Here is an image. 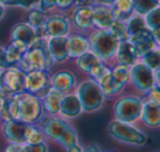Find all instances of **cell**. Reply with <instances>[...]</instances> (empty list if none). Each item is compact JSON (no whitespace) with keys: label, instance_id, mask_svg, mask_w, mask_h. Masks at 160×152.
Listing matches in <instances>:
<instances>
[{"label":"cell","instance_id":"cell-1","mask_svg":"<svg viewBox=\"0 0 160 152\" xmlns=\"http://www.w3.org/2000/svg\"><path fill=\"white\" fill-rule=\"evenodd\" d=\"M54 62L55 61L47 48V40L44 37H36L23 54L18 66L20 70L28 73L36 70L47 71L53 67Z\"/></svg>","mask_w":160,"mask_h":152},{"label":"cell","instance_id":"cell-2","mask_svg":"<svg viewBox=\"0 0 160 152\" xmlns=\"http://www.w3.org/2000/svg\"><path fill=\"white\" fill-rule=\"evenodd\" d=\"M90 51L101 60H109L115 56L120 41L108 29H98L90 35Z\"/></svg>","mask_w":160,"mask_h":152},{"label":"cell","instance_id":"cell-3","mask_svg":"<svg viewBox=\"0 0 160 152\" xmlns=\"http://www.w3.org/2000/svg\"><path fill=\"white\" fill-rule=\"evenodd\" d=\"M44 134L52 140L68 149L78 143V137L75 129L67 121L59 118H48L44 123Z\"/></svg>","mask_w":160,"mask_h":152},{"label":"cell","instance_id":"cell-4","mask_svg":"<svg viewBox=\"0 0 160 152\" xmlns=\"http://www.w3.org/2000/svg\"><path fill=\"white\" fill-rule=\"evenodd\" d=\"M77 96L85 112H94L102 106L104 94L100 86L93 79L83 81L78 86Z\"/></svg>","mask_w":160,"mask_h":152},{"label":"cell","instance_id":"cell-5","mask_svg":"<svg viewBox=\"0 0 160 152\" xmlns=\"http://www.w3.org/2000/svg\"><path fill=\"white\" fill-rule=\"evenodd\" d=\"M108 131L114 139L128 145H142L146 142V135L129 123L113 120L108 126Z\"/></svg>","mask_w":160,"mask_h":152},{"label":"cell","instance_id":"cell-6","mask_svg":"<svg viewBox=\"0 0 160 152\" xmlns=\"http://www.w3.org/2000/svg\"><path fill=\"white\" fill-rule=\"evenodd\" d=\"M19 119L29 124H35L41 120L44 107L41 99L30 93H19Z\"/></svg>","mask_w":160,"mask_h":152},{"label":"cell","instance_id":"cell-7","mask_svg":"<svg viewBox=\"0 0 160 152\" xmlns=\"http://www.w3.org/2000/svg\"><path fill=\"white\" fill-rule=\"evenodd\" d=\"M142 102L136 96H124L115 102L113 112L116 119L124 123H134L140 117Z\"/></svg>","mask_w":160,"mask_h":152},{"label":"cell","instance_id":"cell-8","mask_svg":"<svg viewBox=\"0 0 160 152\" xmlns=\"http://www.w3.org/2000/svg\"><path fill=\"white\" fill-rule=\"evenodd\" d=\"M52 88L51 77L46 71L36 70L25 73L24 92L43 99Z\"/></svg>","mask_w":160,"mask_h":152},{"label":"cell","instance_id":"cell-9","mask_svg":"<svg viewBox=\"0 0 160 152\" xmlns=\"http://www.w3.org/2000/svg\"><path fill=\"white\" fill-rule=\"evenodd\" d=\"M25 73L19 68L9 67L1 73L0 90L7 95L19 94L24 92Z\"/></svg>","mask_w":160,"mask_h":152},{"label":"cell","instance_id":"cell-10","mask_svg":"<svg viewBox=\"0 0 160 152\" xmlns=\"http://www.w3.org/2000/svg\"><path fill=\"white\" fill-rule=\"evenodd\" d=\"M129 80L139 91L146 92L147 90L158 84L156 82L155 71L147 67L144 62H135L129 69Z\"/></svg>","mask_w":160,"mask_h":152},{"label":"cell","instance_id":"cell-11","mask_svg":"<svg viewBox=\"0 0 160 152\" xmlns=\"http://www.w3.org/2000/svg\"><path fill=\"white\" fill-rule=\"evenodd\" d=\"M76 66L80 71L88 73L92 77V79H96L101 75L105 69V65L103 64V60H101L98 56H96L91 51L80 55L76 59Z\"/></svg>","mask_w":160,"mask_h":152},{"label":"cell","instance_id":"cell-12","mask_svg":"<svg viewBox=\"0 0 160 152\" xmlns=\"http://www.w3.org/2000/svg\"><path fill=\"white\" fill-rule=\"evenodd\" d=\"M29 126V123H25L20 119L7 120L3 125V135H5L6 139L11 143L25 145Z\"/></svg>","mask_w":160,"mask_h":152},{"label":"cell","instance_id":"cell-13","mask_svg":"<svg viewBox=\"0 0 160 152\" xmlns=\"http://www.w3.org/2000/svg\"><path fill=\"white\" fill-rule=\"evenodd\" d=\"M127 41L133 45L136 53H137L138 57H139V56L142 57V55L148 53L149 51L158 47L152 38L151 31L149 29H147V27L142 30V31L137 32V33H134V34H132V35H129Z\"/></svg>","mask_w":160,"mask_h":152},{"label":"cell","instance_id":"cell-14","mask_svg":"<svg viewBox=\"0 0 160 152\" xmlns=\"http://www.w3.org/2000/svg\"><path fill=\"white\" fill-rule=\"evenodd\" d=\"M47 48L56 62H64L69 58L68 36H54L47 40Z\"/></svg>","mask_w":160,"mask_h":152},{"label":"cell","instance_id":"cell-15","mask_svg":"<svg viewBox=\"0 0 160 152\" xmlns=\"http://www.w3.org/2000/svg\"><path fill=\"white\" fill-rule=\"evenodd\" d=\"M45 31L48 37L67 36V34L69 33V23L64 16L55 14L47 18L45 23Z\"/></svg>","mask_w":160,"mask_h":152},{"label":"cell","instance_id":"cell-16","mask_svg":"<svg viewBox=\"0 0 160 152\" xmlns=\"http://www.w3.org/2000/svg\"><path fill=\"white\" fill-rule=\"evenodd\" d=\"M73 24L81 31H87L93 27V7H78L72 16Z\"/></svg>","mask_w":160,"mask_h":152},{"label":"cell","instance_id":"cell-17","mask_svg":"<svg viewBox=\"0 0 160 152\" xmlns=\"http://www.w3.org/2000/svg\"><path fill=\"white\" fill-rule=\"evenodd\" d=\"M11 41H19L25 44L28 47L35 41V30L29 23H17L13 25L10 32Z\"/></svg>","mask_w":160,"mask_h":152},{"label":"cell","instance_id":"cell-18","mask_svg":"<svg viewBox=\"0 0 160 152\" xmlns=\"http://www.w3.org/2000/svg\"><path fill=\"white\" fill-rule=\"evenodd\" d=\"M51 82L52 88L56 89L57 91L64 94V93H67L70 90H72V88L76 86V77L70 71L62 70L55 73L51 79Z\"/></svg>","mask_w":160,"mask_h":152},{"label":"cell","instance_id":"cell-19","mask_svg":"<svg viewBox=\"0 0 160 152\" xmlns=\"http://www.w3.org/2000/svg\"><path fill=\"white\" fill-rule=\"evenodd\" d=\"M115 56L118 64L126 67L133 66L138 58V55L136 53L135 48H134L133 45L128 41L120 42L118 49H116Z\"/></svg>","mask_w":160,"mask_h":152},{"label":"cell","instance_id":"cell-20","mask_svg":"<svg viewBox=\"0 0 160 152\" xmlns=\"http://www.w3.org/2000/svg\"><path fill=\"white\" fill-rule=\"evenodd\" d=\"M82 112L81 108V104L76 94H67L64 95L60 102V107L59 113L64 115L65 117H69V118H75V117L79 116Z\"/></svg>","mask_w":160,"mask_h":152},{"label":"cell","instance_id":"cell-21","mask_svg":"<svg viewBox=\"0 0 160 152\" xmlns=\"http://www.w3.org/2000/svg\"><path fill=\"white\" fill-rule=\"evenodd\" d=\"M97 83L100 86L104 96H112V95L118 94L124 88V84H121L113 79L111 73V69L108 68L107 71L96 80Z\"/></svg>","mask_w":160,"mask_h":152},{"label":"cell","instance_id":"cell-22","mask_svg":"<svg viewBox=\"0 0 160 152\" xmlns=\"http://www.w3.org/2000/svg\"><path fill=\"white\" fill-rule=\"evenodd\" d=\"M144 124L148 127L157 128L160 125V105L151 102L142 104L140 117Z\"/></svg>","mask_w":160,"mask_h":152},{"label":"cell","instance_id":"cell-23","mask_svg":"<svg viewBox=\"0 0 160 152\" xmlns=\"http://www.w3.org/2000/svg\"><path fill=\"white\" fill-rule=\"evenodd\" d=\"M110 9L114 20L124 21V22H126L134 13L132 0H115L110 6Z\"/></svg>","mask_w":160,"mask_h":152},{"label":"cell","instance_id":"cell-24","mask_svg":"<svg viewBox=\"0 0 160 152\" xmlns=\"http://www.w3.org/2000/svg\"><path fill=\"white\" fill-rule=\"evenodd\" d=\"M0 116L6 121L12 119H19V99L18 94L8 95L2 100V105L0 110Z\"/></svg>","mask_w":160,"mask_h":152},{"label":"cell","instance_id":"cell-25","mask_svg":"<svg viewBox=\"0 0 160 152\" xmlns=\"http://www.w3.org/2000/svg\"><path fill=\"white\" fill-rule=\"evenodd\" d=\"M111 9L109 6L99 5L93 7V25L98 29H108L113 21Z\"/></svg>","mask_w":160,"mask_h":152},{"label":"cell","instance_id":"cell-26","mask_svg":"<svg viewBox=\"0 0 160 152\" xmlns=\"http://www.w3.org/2000/svg\"><path fill=\"white\" fill-rule=\"evenodd\" d=\"M69 57L77 58L90 51L89 41L81 35H72L68 37Z\"/></svg>","mask_w":160,"mask_h":152},{"label":"cell","instance_id":"cell-27","mask_svg":"<svg viewBox=\"0 0 160 152\" xmlns=\"http://www.w3.org/2000/svg\"><path fill=\"white\" fill-rule=\"evenodd\" d=\"M64 96L62 92L57 91L56 89L51 88L46 95L43 97V107L46 110V112L51 115H57L59 113L60 102Z\"/></svg>","mask_w":160,"mask_h":152},{"label":"cell","instance_id":"cell-28","mask_svg":"<svg viewBox=\"0 0 160 152\" xmlns=\"http://www.w3.org/2000/svg\"><path fill=\"white\" fill-rule=\"evenodd\" d=\"M27 49L28 46L25 44L19 42V41H11V43L8 45V47L5 48L6 58H7L8 62L11 66L18 65V62L20 61L21 57L23 56V54L25 53Z\"/></svg>","mask_w":160,"mask_h":152},{"label":"cell","instance_id":"cell-29","mask_svg":"<svg viewBox=\"0 0 160 152\" xmlns=\"http://www.w3.org/2000/svg\"><path fill=\"white\" fill-rule=\"evenodd\" d=\"M133 9L139 16H145L155 8L159 7L160 0H132Z\"/></svg>","mask_w":160,"mask_h":152},{"label":"cell","instance_id":"cell-30","mask_svg":"<svg viewBox=\"0 0 160 152\" xmlns=\"http://www.w3.org/2000/svg\"><path fill=\"white\" fill-rule=\"evenodd\" d=\"M108 30H109L120 42L128 40L129 35H128V32H127L126 22H124V21L113 20L111 24H110V27H108Z\"/></svg>","mask_w":160,"mask_h":152},{"label":"cell","instance_id":"cell-31","mask_svg":"<svg viewBox=\"0 0 160 152\" xmlns=\"http://www.w3.org/2000/svg\"><path fill=\"white\" fill-rule=\"evenodd\" d=\"M142 62H144L147 67H149L151 70H153V71L159 70L160 51L157 47L151 49V51H149L148 53H146L145 55H142Z\"/></svg>","mask_w":160,"mask_h":152},{"label":"cell","instance_id":"cell-32","mask_svg":"<svg viewBox=\"0 0 160 152\" xmlns=\"http://www.w3.org/2000/svg\"><path fill=\"white\" fill-rule=\"evenodd\" d=\"M47 18L48 17L46 16V13L41 11L40 9H32L28 16V23L33 29H38V27H45Z\"/></svg>","mask_w":160,"mask_h":152},{"label":"cell","instance_id":"cell-33","mask_svg":"<svg viewBox=\"0 0 160 152\" xmlns=\"http://www.w3.org/2000/svg\"><path fill=\"white\" fill-rule=\"evenodd\" d=\"M126 27L127 32H128V35H132L134 33H137V32L142 31V30L146 29V24H145V20L142 18V16H132L131 18L127 20L126 22Z\"/></svg>","mask_w":160,"mask_h":152},{"label":"cell","instance_id":"cell-34","mask_svg":"<svg viewBox=\"0 0 160 152\" xmlns=\"http://www.w3.org/2000/svg\"><path fill=\"white\" fill-rule=\"evenodd\" d=\"M144 20L147 29H149L150 31L155 29H160V8L157 7L146 13Z\"/></svg>","mask_w":160,"mask_h":152},{"label":"cell","instance_id":"cell-35","mask_svg":"<svg viewBox=\"0 0 160 152\" xmlns=\"http://www.w3.org/2000/svg\"><path fill=\"white\" fill-rule=\"evenodd\" d=\"M112 77L116 82L121 84H126L129 81V68L123 65H118L111 70Z\"/></svg>","mask_w":160,"mask_h":152},{"label":"cell","instance_id":"cell-36","mask_svg":"<svg viewBox=\"0 0 160 152\" xmlns=\"http://www.w3.org/2000/svg\"><path fill=\"white\" fill-rule=\"evenodd\" d=\"M44 139V135L43 132L38 129V127L33 126L32 124H30L29 128H28V132H27V141H25V145L28 143H38L43 141Z\"/></svg>","mask_w":160,"mask_h":152},{"label":"cell","instance_id":"cell-37","mask_svg":"<svg viewBox=\"0 0 160 152\" xmlns=\"http://www.w3.org/2000/svg\"><path fill=\"white\" fill-rule=\"evenodd\" d=\"M38 3V0H8L6 6L9 7H21L24 9H31Z\"/></svg>","mask_w":160,"mask_h":152},{"label":"cell","instance_id":"cell-38","mask_svg":"<svg viewBox=\"0 0 160 152\" xmlns=\"http://www.w3.org/2000/svg\"><path fill=\"white\" fill-rule=\"evenodd\" d=\"M146 92L149 99L148 102H151V103L160 105V92H159V86H158V84H155L153 86H151Z\"/></svg>","mask_w":160,"mask_h":152},{"label":"cell","instance_id":"cell-39","mask_svg":"<svg viewBox=\"0 0 160 152\" xmlns=\"http://www.w3.org/2000/svg\"><path fill=\"white\" fill-rule=\"evenodd\" d=\"M24 145L28 152H47V145L44 141L38 143H28Z\"/></svg>","mask_w":160,"mask_h":152},{"label":"cell","instance_id":"cell-40","mask_svg":"<svg viewBox=\"0 0 160 152\" xmlns=\"http://www.w3.org/2000/svg\"><path fill=\"white\" fill-rule=\"evenodd\" d=\"M38 9L43 12H46L56 7V0H38Z\"/></svg>","mask_w":160,"mask_h":152},{"label":"cell","instance_id":"cell-41","mask_svg":"<svg viewBox=\"0 0 160 152\" xmlns=\"http://www.w3.org/2000/svg\"><path fill=\"white\" fill-rule=\"evenodd\" d=\"M76 5V0H56V7L62 10L70 9Z\"/></svg>","mask_w":160,"mask_h":152},{"label":"cell","instance_id":"cell-42","mask_svg":"<svg viewBox=\"0 0 160 152\" xmlns=\"http://www.w3.org/2000/svg\"><path fill=\"white\" fill-rule=\"evenodd\" d=\"M5 152H28L24 145H19V143H11L6 148Z\"/></svg>","mask_w":160,"mask_h":152},{"label":"cell","instance_id":"cell-43","mask_svg":"<svg viewBox=\"0 0 160 152\" xmlns=\"http://www.w3.org/2000/svg\"><path fill=\"white\" fill-rule=\"evenodd\" d=\"M9 67H12V66L8 62L7 58H6L5 48L0 46V68L7 69V68H9Z\"/></svg>","mask_w":160,"mask_h":152},{"label":"cell","instance_id":"cell-44","mask_svg":"<svg viewBox=\"0 0 160 152\" xmlns=\"http://www.w3.org/2000/svg\"><path fill=\"white\" fill-rule=\"evenodd\" d=\"M151 34H152V38L155 41L156 45L159 46V43H160V29H155V30H151Z\"/></svg>","mask_w":160,"mask_h":152},{"label":"cell","instance_id":"cell-45","mask_svg":"<svg viewBox=\"0 0 160 152\" xmlns=\"http://www.w3.org/2000/svg\"><path fill=\"white\" fill-rule=\"evenodd\" d=\"M81 152H101V150H100V148L97 147V145H87L86 148H83V149L81 150Z\"/></svg>","mask_w":160,"mask_h":152},{"label":"cell","instance_id":"cell-46","mask_svg":"<svg viewBox=\"0 0 160 152\" xmlns=\"http://www.w3.org/2000/svg\"><path fill=\"white\" fill-rule=\"evenodd\" d=\"M68 152H81V148H80V145H78V143L77 145H71V147H69L68 149Z\"/></svg>","mask_w":160,"mask_h":152},{"label":"cell","instance_id":"cell-47","mask_svg":"<svg viewBox=\"0 0 160 152\" xmlns=\"http://www.w3.org/2000/svg\"><path fill=\"white\" fill-rule=\"evenodd\" d=\"M97 1H98L99 3H100V5H103V6H111L112 3L114 2V1H115V0H97Z\"/></svg>","mask_w":160,"mask_h":152},{"label":"cell","instance_id":"cell-48","mask_svg":"<svg viewBox=\"0 0 160 152\" xmlns=\"http://www.w3.org/2000/svg\"><path fill=\"white\" fill-rule=\"evenodd\" d=\"M3 16H5V6L0 3V20L3 18Z\"/></svg>","mask_w":160,"mask_h":152},{"label":"cell","instance_id":"cell-49","mask_svg":"<svg viewBox=\"0 0 160 152\" xmlns=\"http://www.w3.org/2000/svg\"><path fill=\"white\" fill-rule=\"evenodd\" d=\"M7 2H8V0H0V3H1V5H3V6L7 5Z\"/></svg>","mask_w":160,"mask_h":152},{"label":"cell","instance_id":"cell-50","mask_svg":"<svg viewBox=\"0 0 160 152\" xmlns=\"http://www.w3.org/2000/svg\"><path fill=\"white\" fill-rule=\"evenodd\" d=\"M1 105H2V99L0 96V110H1Z\"/></svg>","mask_w":160,"mask_h":152},{"label":"cell","instance_id":"cell-51","mask_svg":"<svg viewBox=\"0 0 160 152\" xmlns=\"http://www.w3.org/2000/svg\"><path fill=\"white\" fill-rule=\"evenodd\" d=\"M0 83H1V72H0Z\"/></svg>","mask_w":160,"mask_h":152}]
</instances>
